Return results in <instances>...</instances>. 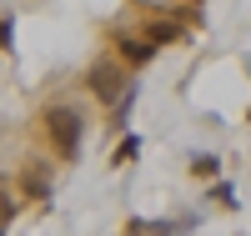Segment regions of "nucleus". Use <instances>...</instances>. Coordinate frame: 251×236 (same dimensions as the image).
<instances>
[{
  "instance_id": "nucleus-1",
  "label": "nucleus",
  "mask_w": 251,
  "mask_h": 236,
  "mask_svg": "<svg viewBox=\"0 0 251 236\" xmlns=\"http://www.w3.org/2000/svg\"><path fill=\"white\" fill-rule=\"evenodd\" d=\"M40 126H46V141H50V151L60 161H71L75 146H80V136H86V121H80L75 105H50V111L40 116Z\"/></svg>"
},
{
  "instance_id": "nucleus-2",
  "label": "nucleus",
  "mask_w": 251,
  "mask_h": 236,
  "mask_svg": "<svg viewBox=\"0 0 251 236\" xmlns=\"http://www.w3.org/2000/svg\"><path fill=\"white\" fill-rule=\"evenodd\" d=\"M86 85H91V96H96V101H106V105H121L126 96L136 91V80H126V71L116 66V60H100V66H91Z\"/></svg>"
},
{
  "instance_id": "nucleus-3",
  "label": "nucleus",
  "mask_w": 251,
  "mask_h": 236,
  "mask_svg": "<svg viewBox=\"0 0 251 236\" xmlns=\"http://www.w3.org/2000/svg\"><path fill=\"white\" fill-rule=\"evenodd\" d=\"M141 35L151 40V46H181L186 26H181V20H166V15H151V20H141Z\"/></svg>"
},
{
  "instance_id": "nucleus-4",
  "label": "nucleus",
  "mask_w": 251,
  "mask_h": 236,
  "mask_svg": "<svg viewBox=\"0 0 251 236\" xmlns=\"http://www.w3.org/2000/svg\"><path fill=\"white\" fill-rule=\"evenodd\" d=\"M111 46H116V55H121L131 71H141L146 60L156 55V46H151V40H136V35H121V30H111Z\"/></svg>"
},
{
  "instance_id": "nucleus-5",
  "label": "nucleus",
  "mask_w": 251,
  "mask_h": 236,
  "mask_svg": "<svg viewBox=\"0 0 251 236\" xmlns=\"http://www.w3.org/2000/svg\"><path fill=\"white\" fill-rule=\"evenodd\" d=\"M20 186H25V191H30L35 201H46V191H50V186H46V176H40V171H25V176H20Z\"/></svg>"
},
{
  "instance_id": "nucleus-6",
  "label": "nucleus",
  "mask_w": 251,
  "mask_h": 236,
  "mask_svg": "<svg viewBox=\"0 0 251 236\" xmlns=\"http://www.w3.org/2000/svg\"><path fill=\"white\" fill-rule=\"evenodd\" d=\"M136 151H141V136H126V141L116 146V156H111V166H126V161H131Z\"/></svg>"
},
{
  "instance_id": "nucleus-7",
  "label": "nucleus",
  "mask_w": 251,
  "mask_h": 236,
  "mask_svg": "<svg viewBox=\"0 0 251 236\" xmlns=\"http://www.w3.org/2000/svg\"><path fill=\"white\" fill-rule=\"evenodd\" d=\"M216 166H221V161H216L211 151H196V161H191V171H196V176H216Z\"/></svg>"
},
{
  "instance_id": "nucleus-8",
  "label": "nucleus",
  "mask_w": 251,
  "mask_h": 236,
  "mask_svg": "<svg viewBox=\"0 0 251 236\" xmlns=\"http://www.w3.org/2000/svg\"><path fill=\"white\" fill-rule=\"evenodd\" d=\"M191 5H201V0H191Z\"/></svg>"
}]
</instances>
